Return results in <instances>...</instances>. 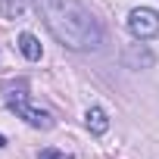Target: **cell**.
<instances>
[{
	"label": "cell",
	"instance_id": "obj_5",
	"mask_svg": "<svg viewBox=\"0 0 159 159\" xmlns=\"http://www.w3.org/2000/svg\"><path fill=\"white\" fill-rule=\"evenodd\" d=\"M28 10V0H0V16L3 19H22Z\"/></svg>",
	"mask_w": 159,
	"mask_h": 159
},
{
	"label": "cell",
	"instance_id": "obj_4",
	"mask_svg": "<svg viewBox=\"0 0 159 159\" xmlns=\"http://www.w3.org/2000/svg\"><path fill=\"white\" fill-rule=\"evenodd\" d=\"M84 122H88V128H91L94 134H106V131H109V119H106V112H103L100 106H91V109L84 112Z\"/></svg>",
	"mask_w": 159,
	"mask_h": 159
},
{
	"label": "cell",
	"instance_id": "obj_8",
	"mask_svg": "<svg viewBox=\"0 0 159 159\" xmlns=\"http://www.w3.org/2000/svg\"><path fill=\"white\" fill-rule=\"evenodd\" d=\"M3 147H7V137H3V134H0V150H3Z\"/></svg>",
	"mask_w": 159,
	"mask_h": 159
},
{
	"label": "cell",
	"instance_id": "obj_7",
	"mask_svg": "<svg viewBox=\"0 0 159 159\" xmlns=\"http://www.w3.org/2000/svg\"><path fill=\"white\" fill-rule=\"evenodd\" d=\"M38 159H72V156H66L62 150H56V147H47V150H41V156Z\"/></svg>",
	"mask_w": 159,
	"mask_h": 159
},
{
	"label": "cell",
	"instance_id": "obj_2",
	"mask_svg": "<svg viewBox=\"0 0 159 159\" xmlns=\"http://www.w3.org/2000/svg\"><path fill=\"white\" fill-rule=\"evenodd\" d=\"M7 106H10L19 119H25L31 128H44V131H47V128H53L50 112L31 103V94H28V88H25L22 81H19L16 88H7Z\"/></svg>",
	"mask_w": 159,
	"mask_h": 159
},
{
	"label": "cell",
	"instance_id": "obj_3",
	"mask_svg": "<svg viewBox=\"0 0 159 159\" xmlns=\"http://www.w3.org/2000/svg\"><path fill=\"white\" fill-rule=\"evenodd\" d=\"M128 31H131L137 41H150V38H156V34H159V13L150 10V7H137V10H131V16H128Z\"/></svg>",
	"mask_w": 159,
	"mask_h": 159
},
{
	"label": "cell",
	"instance_id": "obj_1",
	"mask_svg": "<svg viewBox=\"0 0 159 159\" xmlns=\"http://www.w3.org/2000/svg\"><path fill=\"white\" fill-rule=\"evenodd\" d=\"M38 10L59 44L72 50H97L103 44L100 22L78 0H38Z\"/></svg>",
	"mask_w": 159,
	"mask_h": 159
},
{
	"label": "cell",
	"instance_id": "obj_6",
	"mask_svg": "<svg viewBox=\"0 0 159 159\" xmlns=\"http://www.w3.org/2000/svg\"><path fill=\"white\" fill-rule=\"evenodd\" d=\"M19 50H22V53H25V59H31V62H34V59H41V41H38L34 34H28V31H25V34H19Z\"/></svg>",
	"mask_w": 159,
	"mask_h": 159
}]
</instances>
